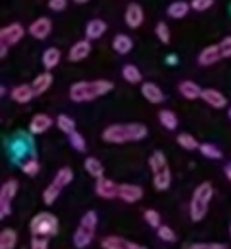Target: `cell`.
Returning a JSON list of instances; mask_svg holds the SVG:
<instances>
[{"label":"cell","instance_id":"cell-1","mask_svg":"<svg viewBox=\"0 0 231 249\" xmlns=\"http://www.w3.org/2000/svg\"><path fill=\"white\" fill-rule=\"evenodd\" d=\"M148 134V129L145 124L133 122V124H113L104 129L102 139L111 144H122L129 141H141Z\"/></svg>","mask_w":231,"mask_h":249},{"label":"cell","instance_id":"cell-2","mask_svg":"<svg viewBox=\"0 0 231 249\" xmlns=\"http://www.w3.org/2000/svg\"><path fill=\"white\" fill-rule=\"evenodd\" d=\"M114 89V83L109 80H94V82H77L70 87V99L77 104L96 100L109 93Z\"/></svg>","mask_w":231,"mask_h":249},{"label":"cell","instance_id":"cell-3","mask_svg":"<svg viewBox=\"0 0 231 249\" xmlns=\"http://www.w3.org/2000/svg\"><path fill=\"white\" fill-rule=\"evenodd\" d=\"M212 198V185L209 181H204L201 183L197 188H195L194 195H192V200H191V217L192 220L199 222L206 217L208 213V207H209V202Z\"/></svg>","mask_w":231,"mask_h":249},{"label":"cell","instance_id":"cell-4","mask_svg":"<svg viewBox=\"0 0 231 249\" xmlns=\"http://www.w3.org/2000/svg\"><path fill=\"white\" fill-rule=\"evenodd\" d=\"M97 227V213L94 210H89L85 215L80 220V226L77 229L75 236H73V244L78 249L87 248L94 239V234H96Z\"/></svg>","mask_w":231,"mask_h":249},{"label":"cell","instance_id":"cell-5","mask_svg":"<svg viewBox=\"0 0 231 249\" xmlns=\"http://www.w3.org/2000/svg\"><path fill=\"white\" fill-rule=\"evenodd\" d=\"M29 227L33 236L50 237L58 232V219L50 212H41L31 219Z\"/></svg>","mask_w":231,"mask_h":249},{"label":"cell","instance_id":"cell-6","mask_svg":"<svg viewBox=\"0 0 231 249\" xmlns=\"http://www.w3.org/2000/svg\"><path fill=\"white\" fill-rule=\"evenodd\" d=\"M72 180H73V171L70 170V168H61V170L57 173V177L53 178L50 187L44 190V194H43L44 203H48V205L55 203V200L58 198L59 192H61Z\"/></svg>","mask_w":231,"mask_h":249},{"label":"cell","instance_id":"cell-7","mask_svg":"<svg viewBox=\"0 0 231 249\" xmlns=\"http://www.w3.org/2000/svg\"><path fill=\"white\" fill-rule=\"evenodd\" d=\"M17 194V181L16 180H9L2 185L0 188V217L5 219L7 215H10L12 212V207H10V202L16 197Z\"/></svg>","mask_w":231,"mask_h":249},{"label":"cell","instance_id":"cell-8","mask_svg":"<svg viewBox=\"0 0 231 249\" xmlns=\"http://www.w3.org/2000/svg\"><path fill=\"white\" fill-rule=\"evenodd\" d=\"M24 34H26V29L22 27V24L12 22L0 29V41L3 44H7V46H14V44H17L22 39Z\"/></svg>","mask_w":231,"mask_h":249},{"label":"cell","instance_id":"cell-9","mask_svg":"<svg viewBox=\"0 0 231 249\" xmlns=\"http://www.w3.org/2000/svg\"><path fill=\"white\" fill-rule=\"evenodd\" d=\"M27 31H29V34L33 37L43 41V39H46L51 34V31H53V22H51V19H48V17H38L36 20L31 22Z\"/></svg>","mask_w":231,"mask_h":249},{"label":"cell","instance_id":"cell-10","mask_svg":"<svg viewBox=\"0 0 231 249\" xmlns=\"http://www.w3.org/2000/svg\"><path fill=\"white\" fill-rule=\"evenodd\" d=\"M124 20H126V24H128V27H131V29L141 27L143 20H145V12H143L141 5H139V3H135V2L129 3V5L126 7Z\"/></svg>","mask_w":231,"mask_h":249},{"label":"cell","instance_id":"cell-11","mask_svg":"<svg viewBox=\"0 0 231 249\" xmlns=\"http://www.w3.org/2000/svg\"><path fill=\"white\" fill-rule=\"evenodd\" d=\"M223 58L221 50H219V44H211V46H206L204 50L199 53L197 63L201 66H211L214 63H218Z\"/></svg>","mask_w":231,"mask_h":249},{"label":"cell","instance_id":"cell-12","mask_svg":"<svg viewBox=\"0 0 231 249\" xmlns=\"http://www.w3.org/2000/svg\"><path fill=\"white\" fill-rule=\"evenodd\" d=\"M96 192L99 197L107 198V200H113L117 197V192H119V185H116L113 180L109 178H97V183H96Z\"/></svg>","mask_w":231,"mask_h":249},{"label":"cell","instance_id":"cell-13","mask_svg":"<svg viewBox=\"0 0 231 249\" xmlns=\"http://www.w3.org/2000/svg\"><path fill=\"white\" fill-rule=\"evenodd\" d=\"M117 197L126 203H135L143 197V188L138 187V185L122 183V185H119Z\"/></svg>","mask_w":231,"mask_h":249},{"label":"cell","instance_id":"cell-14","mask_svg":"<svg viewBox=\"0 0 231 249\" xmlns=\"http://www.w3.org/2000/svg\"><path fill=\"white\" fill-rule=\"evenodd\" d=\"M90 51H92V44H90V39L85 37V39H82V41H77V43L70 48L68 59L73 63L82 61V59H85L87 56L90 54Z\"/></svg>","mask_w":231,"mask_h":249},{"label":"cell","instance_id":"cell-15","mask_svg":"<svg viewBox=\"0 0 231 249\" xmlns=\"http://www.w3.org/2000/svg\"><path fill=\"white\" fill-rule=\"evenodd\" d=\"M201 99L208 105H211L212 108H225L226 104H228V99L219 90L214 89H204L201 92Z\"/></svg>","mask_w":231,"mask_h":249},{"label":"cell","instance_id":"cell-16","mask_svg":"<svg viewBox=\"0 0 231 249\" xmlns=\"http://www.w3.org/2000/svg\"><path fill=\"white\" fill-rule=\"evenodd\" d=\"M53 125V119L46 114H36L29 122V131L31 134H43Z\"/></svg>","mask_w":231,"mask_h":249},{"label":"cell","instance_id":"cell-17","mask_svg":"<svg viewBox=\"0 0 231 249\" xmlns=\"http://www.w3.org/2000/svg\"><path fill=\"white\" fill-rule=\"evenodd\" d=\"M102 248L104 249H146L145 246L138 243H131V241H126L122 237L117 236H109L102 241Z\"/></svg>","mask_w":231,"mask_h":249},{"label":"cell","instance_id":"cell-18","mask_svg":"<svg viewBox=\"0 0 231 249\" xmlns=\"http://www.w3.org/2000/svg\"><path fill=\"white\" fill-rule=\"evenodd\" d=\"M106 31H107V24L102 19H92L85 26V37L90 41L100 39L106 34Z\"/></svg>","mask_w":231,"mask_h":249},{"label":"cell","instance_id":"cell-19","mask_svg":"<svg viewBox=\"0 0 231 249\" xmlns=\"http://www.w3.org/2000/svg\"><path fill=\"white\" fill-rule=\"evenodd\" d=\"M141 93H143V97L150 102V104H162V102L165 100L162 89H160V87H156L155 83H152V82L143 83V85H141Z\"/></svg>","mask_w":231,"mask_h":249},{"label":"cell","instance_id":"cell-20","mask_svg":"<svg viewBox=\"0 0 231 249\" xmlns=\"http://www.w3.org/2000/svg\"><path fill=\"white\" fill-rule=\"evenodd\" d=\"M33 97H36L33 85H17L10 92V99L17 102V104H27V102L33 100Z\"/></svg>","mask_w":231,"mask_h":249},{"label":"cell","instance_id":"cell-21","mask_svg":"<svg viewBox=\"0 0 231 249\" xmlns=\"http://www.w3.org/2000/svg\"><path fill=\"white\" fill-rule=\"evenodd\" d=\"M31 85H33V90H34V93H36V97L43 95V93L46 92V90H50V87L53 85V75H51L50 70H48V71L38 75L36 78L33 80Z\"/></svg>","mask_w":231,"mask_h":249},{"label":"cell","instance_id":"cell-22","mask_svg":"<svg viewBox=\"0 0 231 249\" xmlns=\"http://www.w3.org/2000/svg\"><path fill=\"white\" fill-rule=\"evenodd\" d=\"M178 92H180V95L184 97V99L195 100L201 97L202 90H201V87L195 82H192V80H184V82L178 83Z\"/></svg>","mask_w":231,"mask_h":249},{"label":"cell","instance_id":"cell-23","mask_svg":"<svg viewBox=\"0 0 231 249\" xmlns=\"http://www.w3.org/2000/svg\"><path fill=\"white\" fill-rule=\"evenodd\" d=\"M133 39L128 36V34H116L113 39V50L117 53V54H128L129 51L133 50Z\"/></svg>","mask_w":231,"mask_h":249},{"label":"cell","instance_id":"cell-24","mask_svg":"<svg viewBox=\"0 0 231 249\" xmlns=\"http://www.w3.org/2000/svg\"><path fill=\"white\" fill-rule=\"evenodd\" d=\"M170 181H172V173H170L169 166L153 173V183H155L156 190H167L170 187Z\"/></svg>","mask_w":231,"mask_h":249},{"label":"cell","instance_id":"cell-25","mask_svg":"<svg viewBox=\"0 0 231 249\" xmlns=\"http://www.w3.org/2000/svg\"><path fill=\"white\" fill-rule=\"evenodd\" d=\"M189 9H191V3L184 2V0H177V2L170 3L169 9H167V14L172 19H184L189 14Z\"/></svg>","mask_w":231,"mask_h":249},{"label":"cell","instance_id":"cell-26","mask_svg":"<svg viewBox=\"0 0 231 249\" xmlns=\"http://www.w3.org/2000/svg\"><path fill=\"white\" fill-rule=\"evenodd\" d=\"M122 78L131 85H138L143 82V75L136 65H124L122 66Z\"/></svg>","mask_w":231,"mask_h":249},{"label":"cell","instance_id":"cell-27","mask_svg":"<svg viewBox=\"0 0 231 249\" xmlns=\"http://www.w3.org/2000/svg\"><path fill=\"white\" fill-rule=\"evenodd\" d=\"M59 59H61V51L58 48H48L43 53V66L46 70H53L55 66H58Z\"/></svg>","mask_w":231,"mask_h":249},{"label":"cell","instance_id":"cell-28","mask_svg":"<svg viewBox=\"0 0 231 249\" xmlns=\"http://www.w3.org/2000/svg\"><path fill=\"white\" fill-rule=\"evenodd\" d=\"M158 121H160V124H162L165 129H169V131H173V129H177V125H178L177 115H175L172 110H169V108H165V110H160Z\"/></svg>","mask_w":231,"mask_h":249},{"label":"cell","instance_id":"cell-29","mask_svg":"<svg viewBox=\"0 0 231 249\" xmlns=\"http://www.w3.org/2000/svg\"><path fill=\"white\" fill-rule=\"evenodd\" d=\"M85 170L89 171L90 177L94 178H102L104 177V164L100 163L97 158H87L85 160Z\"/></svg>","mask_w":231,"mask_h":249},{"label":"cell","instance_id":"cell-30","mask_svg":"<svg viewBox=\"0 0 231 249\" xmlns=\"http://www.w3.org/2000/svg\"><path fill=\"white\" fill-rule=\"evenodd\" d=\"M17 243V234L12 229H3L0 234V249H14Z\"/></svg>","mask_w":231,"mask_h":249},{"label":"cell","instance_id":"cell-31","mask_svg":"<svg viewBox=\"0 0 231 249\" xmlns=\"http://www.w3.org/2000/svg\"><path fill=\"white\" fill-rule=\"evenodd\" d=\"M57 125H58V129L59 131H63L65 134H72V132H75V127H77V124H75V121H73L70 115H66V114H61V115H58L57 117Z\"/></svg>","mask_w":231,"mask_h":249},{"label":"cell","instance_id":"cell-32","mask_svg":"<svg viewBox=\"0 0 231 249\" xmlns=\"http://www.w3.org/2000/svg\"><path fill=\"white\" fill-rule=\"evenodd\" d=\"M177 142L182 146L184 149H187V151H194V149H197L199 146V142L195 141V138L192 134H187V132H182V134H178L177 136Z\"/></svg>","mask_w":231,"mask_h":249},{"label":"cell","instance_id":"cell-33","mask_svg":"<svg viewBox=\"0 0 231 249\" xmlns=\"http://www.w3.org/2000/svg\"><path fill=\"white\" fill-rule=\"evenodd\" d=\"M199 151L202 153V156L209 158V160H221L223 153L219 151L218 146L211 144V142H204V144L199 146Z\"/></svg>","mask_w":231,"mask_h":249},{"label":"cell","instance_id":"cell-34","mask_svg":"<svg viewBox=\"0 0 231 249\" xmlns=\"http://www.w3.org/2000/svg\"><path fill=\"white\" fill-rule=\"evenodd\" d=\"M70 144H72L73 149L80 151V153H83V151L87 149V142H85V138H83L80 132H72L70 134Z\"/></svg>","mask_w":231,"mask_h":249},{"label":"cell","instance_id":"cell-35","mask_svg":"<svg viewBox=\"0 0 231 249\" xmlns=\"http://www.w3.org/2000/svg\"><path fill=\"white\" fill-rule=\"evenodd\" d=\"M155 34H156V37L162 41V44H169L170 43V29H169V26H167L165 22L156 24V26H155Z\"/></svg>","mask_w":231,"mask_h":249},{"label":"cell","instance_id":"cell-36","mask_svg":"<svg viewBox=\"0 0 231 249\" xmlns=\"http://www.w3.org/2000/svg\"><path fill=\"white\" fill-rule=\"evenodd\" d=\"M158 237L165 243H175L177 241V236L169 226H160L158 227Z\"/></svg>","mask_w":231,"mask_h":249},{"label":"cell","instance_id":"cell-37","mask_svg":"<svg viewBox=\"0 0 231 249\" xmlns=\"http://www.w3.org/2000/svg\"><path fill=\"white\" fill-rule=\"evenodd\" d=\"M22 171L29 177H36L39 173V163L36 160H27L26 163L22 164Z\"/></svg>","mask_w":231,"mask_h":249},{"label":"cell","instance_id":"cell-38","mask_svg":"<svg viewBox=\"0 0 231 249\" xmlns=\"http://www.w3.org/2000/svg\"><path fill=\"white\" fill-rule=\"evenodd\" d=\"M145 220L148 222V226L155 227V229H158L160 227V215H158L156 210H153V209L145 210Z\"/></svg>","mask_w":231,"mask_h":249},{"label":"cell","instance_id":"cell-39","mask_svg":"<svg viewBox=\"0 0 231 249\" xmlns=\"http://www.w3.org/2000/svg\"><path fill=\"white\" fill-rule=\"evenodd\" d=\"M212 5H214V0H192L191 2V9L197 10V12H204Z\"/></svg>","mask_w":231,"mask_h":249},{"label":"cell","instance_id":"cell-40","mask_svg":"<svg viewBox=\"0 0 231 249\" xmlns=\"http://www.w3.org/2000/svg\"><path fill=\"white\" fill-rule=\"evenodd\" d=\"M26 144H24V141L22 142H19V141H14L12 144H10V153H12V156H14V160H17V158H20V156H24L26 154Z\"/></svg>","mask_w":231,"mask_h":249},{"label":"cell","instance_id":"cell-41","mask_svg":"<svg viewBox=\"0 0 231 249\" xmlns=\"http://www.w3.org/2000/svg\"><path fill=\"white\" fill-rule=\"evenodd\" d=\"M31 249H48V237L34 236L31 241Z\"/></svg>","mask_w":231,"mask_h":249},{"label":"cell","instance_id":"cell-42","mask_svg":"<svg viewBox=\"0 0 231 249\" xmlns=\"http://www.w3.org/2000/svg\"><path fill=\"white\" fill-rule=\"evenodd\" d=\"M219 50H221L223 58H231V36H226L219 43Z\"/></svg>","mask_w":231,"mask_h":249},{"label":"cell","instance_id":"cell-43","mask_svg":"<svg viewBox=\"0 0 231 249\" xmlns=\"http://www.w3.org/2000/svg\"><path fill=\"white\" fill-rule=\"evenodd\" d=\"M66 5H68V0H50V2H48V7H50L51 10H55V12L65 10Z\"/></svg>","mask_w":231,"mask_h":249},{"label":"cell","instance_id":"cell-44","mask_svg":"<svg viewBox=\"0 0 231 249\" xmlns=\"http://www.w3.org/2000/svg\"><path fill=\"white\" fill-rule=\"evenodd\" d=\"M187 249H228V246L226 244L212 243V244H192Z\"/></svg>","mask_w":231,"mask_h":249},{"label":"cell","instance_id":"cell-45","mask_svg":"<svg viewBox=\"0 0 231 249\" xmlns=\"http://www.w3.org/2000/svg\"><path fill=\"white\" fill-rule=\"evenodd\" d=\"M7 48H9V46H7V44H0V58H5V54H7Z\"/></svg>","mask_w":231,"mask_h":249},{"label":"cell","instance_id":"cell-46","mask_svg":"<svg viewBox=\"0 0 231 249\" xmlns=\"http://www.w3.org/2000/svg\"><path fill=\"white\" fill-rule=\"evenodd\" d=\"M225 175H226V178H228V180L231 181V163L225 166Z\"/></svg>","mask_w":231,"mask_h":249},{"label":"cell","instance_id":"cell-47","mask_svg":"<svg viewBox=\"0 0 231 249\" xmlns=\"http://www.w3.org/2000/svg\"><path fill=\"white\" fill-rule=\"evenodd\" d=\"M170 58L167 59V63H172V65H175V63H177V58H175V54H169Z\"/></svg>","mask_w":231,"mask_h":249},{"label":"cell","instance_id":"cell-48","mask_svg":"<svg viewBox=\"0 0 231 249\" xmlns=\"http://www.w3.org/2000/svg\"><path fill=\"white\" fill-rule=\"evenodd\" d=\"M73 2H75V3H80V5H83V3H87L89 0H73Z\"/></svg>","mask_w":231,"mask_h":249},{"label":"cell","instance_id":"cell-49","mask_svg":"<svg viewBox=\"0 0 231 249\" xmlns=\"http://www.w3.org/2000/svg\"><path fill=\"white\" fill-rule=\"evenodd\" d=\"M228 117L231 119V105H230V108H228Z\"/></svg>","mask_w":231,"mask_h":249},{"label":"cell","instance_id":"cell-50","mask_svg":"<svg viewBox=\"0 0 231 249\" xmlns=\"http://www.w3.org/2000/svg\"><path fill=\"white\" fill-rule=\"evenodd\" d=\"M230 234H231V226H230Z\"/></svg>","mask_w":231,"mask_h":249}]
</instances>
